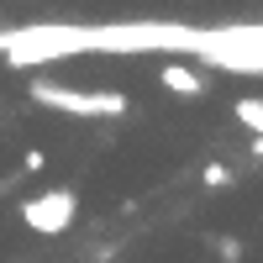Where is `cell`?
I'll return each instance as SVG.
<instances>
[{
  "mask_svg": "<svg viewBox=\"0 0 263 263\" xmlns=\"http://www.w3.org/2000/svg\"><path fill=\"white\" fill-rule=\"evenodd\" d=\"M216 258L221 263H242V242H237V237H216Z\"/></svg>",
  "mask_w": 263,
  "mask_h": 263,
  "instance_id": "obj_5",
  "label": "cell"
},
{
  "mask_svg": "<svg viewBox=\"0 0 263 263\" xmlns=\"http://www.w3.org/2000/svg\"><path fill=\"white\" fill-rule=\"evenodd\" d=\"M163 90L168 95H179V100H195V95H205V74L200 69H190V63H163Z\"/></svg>",
  "mask_w": 263,
  "mask_h": 263,
  "instance_id": "obj_3",
  "label": "cell"
},
{
  "mask_svg": "<svg viewBox=\"0 0 263 263\" xmlns=\"http://www.w3.org/2000/svg\"><path fill=\"white\" fill-rule=\"evenodd\" d=\"M32 100L48 111H69V116H126V95L116 90H69V84H32Z\"/></svg>",
  "mask_w": 263,
  "mask_h": 263,
  "instance_id": "obj_1",
  "label": "cell"
},
{
  "mask_svg": "<svg viewBox=\"0 0 263 263\" xmlns=\"http://www.w3.org/2000/svg\"><path fill=\"white\" fill-rule=\"evenodd\" d=\"M253 153H258V158H263V132H253Z\"/></svg>",
  "mask_w": 263,
  "mask_h": 263,
  "instance_id": "obj_8",
  "label": "cell"
},
{
  "mask_svg": "<svg viewBox=\"0 0 263 263\" xmlns=\"http://www.w3.org/2000/svg\"><path fill=\"white\" fill-rule=\"evenodd\" d=\"M237 121L248 132H263V95H237Z\"/></svg>",
  "mask_w": 263,
  "mask_h": 263,
  "instance_id": "obj_4",
  "label": "cell"
},
{
  "mask_svg": "<svg viewBox=\"0 0 263 263\" xmlns=\"http://www.w3.org/2000/svg\"><path fill=\"white\" fill-rule=\"evenodd\" d=\"M21 168H27V174H42V147H32V153H27V163H21Z\"/></svg>",
  "mask_w": 263,
  "mask_h": 263,
  "instance_id": "obj_7",
  "label": "cell"
},
{
  "mask_svg": "<svg viewBox=\"0 0 263 263\" xmlns=\"http://www.w3.org/2000/svg\"><path fill=\"white\" fill-rule=\"evenodd\" d=\"M200 179H205L211 190H227V184H232V168H227V163H205V174H200Z\"/></svg>",
  "mask_w": 263,
  "mask_h": 263,
  "instance_id": "obj_6",
  "label": "cell"
},
{
  "mask_svg": "<svg viewBox=\"0 0 263 263\" xmlns=\"http://www.w3.org/2000/svg\"><path fill=\"white\" fill-rule=\"evenodd\" d=\"M0 48H6V32H0Z\"/></svg>",
  "mask_w": 263,
  "mask_h": 263,
  "instance_id": "obj_9",
  "label": "cell"
},
{
  "mask_svg": "<svg viewBox=\"0 0 263 263\" xmlns=\"http://www.w3.org/2000/svg\"><path fill=\"white\" fill-rule=\"evenodd\" d=\"M74 211H79L74 190H48V195H37V200L21 205V221H27L32 232H42V237H58V232H69Z\"/></svg>",
  "mask_w": 263,
  "mask_h": 263,
  "instance_id": "obj_2",
  "label": "cell"
}]
</instances>
